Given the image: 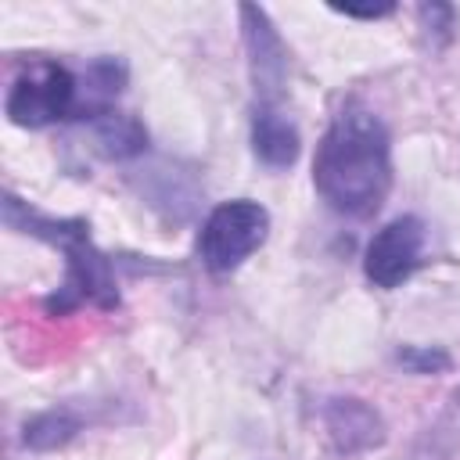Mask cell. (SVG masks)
Returning <instances> with one entry per match:
<instances>
[{
    "label": "cell",
    "mask_w": 460,
    "mask_h": 460,
    "mask_svg": "<svg viewBox=\"0 0 460 460\" xmlns=\"http://www.w3.org/2000/svg\"><path fill=\"white\" fill-rule=\"evenodd\" d=\"M456 449H460V388L449 395L435 424L417 438L410 460H453Z\"/></svg>",
    "instance_id": "cell-13"
},
{
    "label": "cell",
    "mask_w": 460,
    "mask_h": 460,
    "mask_svg": "<svg viewBox=\"0 0 460 460\" xmlns=\"http://www.w3.org/2000/svg\"><path fill=\"white\" fill-rule=\"evenodd\" d=\"M252 151L270 169H291L295 165V158L302 151V137H298V126L280 111V104H255Z\"/></svg>",
    "instance_id": "cell-8"
},
{
    "label": "cell",
    "mask_w": 460,
    "mask_h": 460,
    "mask_svg": "<svg viewBox=\"0 0 460 460\" xmlns=\"http://www.w3.org/2000/svg\"><path fill=\"white\" fill-rule=\"evenodd\" d=\"M137 183H140L144 201H147L151 208H158L165 219H172V223H183V219L194 212L198 194H201L190 172H183V169H176V165H162V162L151 165Z\"/></svg>",
    "instance_id": "cell-9"
},
{
    "label": "cell",
    "mask_w": 460,
    "mask_h": 460,
    "mask_svg": "<svg viewBox=\"0 0 460 460\" xmlns=\"http://www.w3.org/2000/svg\"><path fill=\"white\" fill-rule=\"evenodd\" d=\"M79 75L50 58H32L4 97V115L22 129H43L61 119H75Z\"/></svg>",
    "instance_id": "cell-3"
},
{
    "label": "cell",
    "mask_w": 460,
    "mask_h": 460,
    "mask_svg": "<svg viewBox=\"0 0 460 460\" xmlns=\"http://www.w3.org/2000/svg\"><path fill=\"white\" fill-rule=\"evenodd\" d=\"M241 32H244V50H248V72L259 93V104H277L284 86H288V72H291V58L288 47L277 32V25L270 22V14L255 4H241Z\"/></svg>",
    "instance_id": "cell-6"
},
{
    "label": "cell",
    "mask_w": 460,
    "mask_h": 460,
    "mask_svg": "<svg viewBox=\"0 0 460 460\" xmlns=\"http://www.w3.org/2000/svg\"><path fill=\"white\" fill-rule=\"evenodd\" d=\"M90 147L108 162H129L147 151V129L140 119L111 108L90 122Z\"/></svg>",
    "instance_id": "cell-11"
},
{
    "label": "cell",
    "mask_w": 460,
    "mask_h": 460,
    "mask_svg": "<svg viewBox=\"0 0 460 460\" xmlns=\"http://www.w3.org/2000/svg\"><path fill=\"white\" fill-rule=\"evenodd\" d=\"M0 208H4V226L7 230L36 237L43 244H54L65 255V280L47 298L50 313H68V309H79V305H93V309H115L119 305L111 259L93 244L86 219L47 216V212L32 208L29 201H22L11 190H4Z\"/></svg>",
    "instance_id": "cell-2"
},
{
    "label": "cell",
    "mask_w": 460,
    "mask_h": 460,
    "mask_svg": "<svg viewBox=\"0 0 460 460\" xmlns=\"http://www.w3.org/2000/svg\"><path fill=\"white\" fill-rule=\"evenodd\" d=\"M313 187L327 208L363 219L392 190V133L363 104H345L323 129L313 155Z\"/></svg>",
    "instance_id": "cell-1"
},
{
    "label": "cell",
    "mask_w": 460,
    "mask_h": 460,
    "mask_svg": "<svg viewBox=\"0 0 460 460\" xmlns=\"http://www.w3.org/2000/svg\"><path fill=\"white\" fill-rule=\"evenodd\" d=\"M424 241H428V230H424L420 216H395V219H388L367 241V252H363L367 280L374 288H385V291H392L402 280H410L413 270L420 266Z\"/></svg>",
    "instance_id": "cell-5"
},
{
    "label": "cell",
    "mask_w": 460,
    "mask_h": 460,
    "mask_svg": "<svg viewBox=\"0 0 460 460\" xmlns=\"http://www.w3.org/2000/svg\"><path fill=\"white\" fill-rule=\"evenodd\" d=\"M320 424H323L331 453L341 456V460L370 453V449H381L385 438H388L385 417L367 399H356V395H331V399H323Z\"/></svg>",
    "instance_id": "cell-7"
},
{
    "label": "cell",
    "mask_w": 460,
    "mask_h": 460,
    "mask_svg": "<svg viewBox=\"0 0 460 460\" xmlns=\"http://www.w3.org/2000/svg\"><path fill=\"white\" fill-rule=\"evenodd\" d=\"M270 237V212L252 198L219 201L198 230V259L208 273L237 270Z\"/></svg>",
    "instance_id": "cell-4"
},
{
    "label": "cell",
    "mask_w": 460,
    "mask_h": 460,
    "mask_svg": "<svg viewBox=\"0 0 460 460\" xmlns=\"http://www.w3.org/2000/svg\"><path fill=\"white\" fill-rule=\"evenodd\" d=\"M338 14L345 18H388L395 11V4H374V7H356V4H334Z\"/></svg>",
    "instance_id": "cell-16"
},
{
    "label": "cell",
    "mask_w": 460,
    "mask_h": 460,
    "mask_svg": "<svg viewBox=\"0 0 460 460\" xmlns=\"http://www.w3.org/2000/svg\"><path fill=\"white\" fill-rule=\"evenodd\" d=\"M83 413H75L72 406H50V410H40L32 413L25 424H22V446L32 449V453H54V449H65L79 431H83Z\"/></svg>",
    "instance_id": "cell-12"
},
{
    "label": "cell",
    "mask_w": 460,
    "mask_h": 460,
    "mask_svg": "<svg viewBox=\"0 0 460 460\" xmlns=\"http://www.w3.org/2000/svg\"><path fill=\"white\" fill-rule=\"evenodd\" d=\"M420 29L431 40V47H449L456 36V7L453 4H420L417 7Z\"/></svg>",
    "instance_id": "cell-14"
},
{
    "label": "cell",
    "mask_w": 460,
    "mask_h": 460,
    "mask_svg": "<svg viewBox=\"0 0 460 460\" xmlns=\"http://www.w3.org/2000/svg\"><path fill=\"white\" fill-rule=\"evenodd\" d=\"M395 359H399L410 374H442V370H449V363H453V356H449L446 349H438V345H402V349L395 352Z\"/></svg>",
    "instance_id": "cell-15"
},
{
    "label": "cell",
    "mask_w": 460,
    "mask_h": 460,
    "mask_svg": "<svg viewBox=\"0 0 460 460\" xmlns=\"http://www.w3.org/2000/svg\"><path fill=\"white\" fill-rule=\"evenodd\" d=\"M129 68L122 58L101 54L86 65V72L79 75V101H75V119H101L104 111H111L115 97L126 90Z\"/></svg>",
    "instance_id": "cell-10"
}]
</instances>
